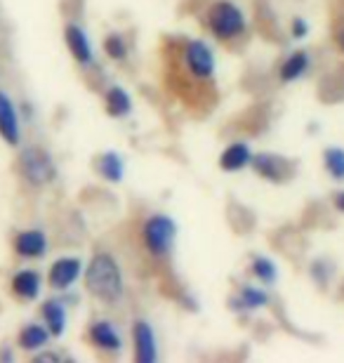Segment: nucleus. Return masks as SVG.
Wrapping results in <instances>:
<instances>
[{
	"label": "nucleus",
	"instance_id": "nucleus-1",
	"mask_svg": "<svg viewBox=\"0 0 344 363\" xmlns=\"http://www.w3.org/2000/svg\"><path fill=\"white\" fill-rule=\"evenodd\" d=\"M85 288L101 302H116L123 295V276L111 255L99 252L85 269Z\"/></svg>",
	"mask_w": 344,
	"mask_h": 363
},
{
	"label": "nucleus",
	"instance_id": "nucleus-2",
	"mask_svg": "<svg viewBox=\"0 0 344 363\" xmlns=\"http://www.w3.org/2000/svg\"><path fill=\"white\" fill-rule=\"evenodd\" d=\"M19 172L28 184L45 186L55 179L57 168L48 151H43L40 147H28L21 151V156H19Z\"/></svg>",
	"mask_w": 344,
	"mask_h": 363
},
{
	"label": "nucleus",
	"instance_id": "nucleus-3",
	"mask_svg": "<svg viewBox=\"0 0 344 363\" xmlns=\"http://www.w3.org/2000/svg\"><path fill=\"white\" fill-rule=\"evenodd\" d=\"M174 234H177V227H174V222L167 215L149 217L146 224H144V229H142V238H144L146 250H149L151 255H156V257H163V255L170 252Z\"/></svg>",
	"mask_w": 344,
	"mask_h": 363
},
{
	"label": "nucleus",
	"instance_id": "nucleus-4",
	"mask_svg": "<svg viewBox=\"0 0 344 363\" xmlns=\"http://www.w3.org/2000/svg\"><path fill=\"white\" fill-rule=\"evenodd\" d=\"M208 24L219 40H233L245 31V17L233 3H217L210 10Z\"/></svg>",
	"mask_w": 344,
	"mask_h": 363
},
{
	"label": "nucleus",
	"instance_id": "nucleus-5",
	"mask_svg": "<svg viewBox=\"0 0 344 363\" xmlns=\"http://www.w3.org/2000/svg\"><path fill=\"white\" fill-rule=\"evenodd\" d=\"M184 64H187V69L192 71V76L203 78V81L210 78L212 71H215V60H212L210 48L203 40L187 43V48H184Z\"/></svg>",
	"mask_w": 344,
	"mask_h": 363
},
{
	"label": "nucleus",
	"instance_id": "nucleus-6",
	"mask_svg": "<svg viewBox=\"0 0 344 363\" xmlns=\"http://www.w3.org/2000/svg\"><path fill=\"white\" fill-rule=\"evenodd\" d=\"M0 137L10 144L17 147L21 142V125H19V113L14 108L12 99L0 90Z\"/></svg>",
	"mask_w": 344,
	"mask_h": 363
},
{
	"label": "nucleus",
	"instance_id": "nucleus-7",
	"mask_svg": "<svg viewBox=\"0 0 344 363\" xmlns=\"http://www.w3.org/2000/svg\"><path fill=\"white\" fill-rule=\"evenodd\" d=\"M80 269H83V264H80L78 257H62V259H57V262L50 267V274H48L50 288L67 290L71 283H76V279L80 276Z\"/></svg>",
	"mask_w": 344,
	"mask_h": 363
},
{
	"label": "nucleus",
	"instance_id": "nucleus-8",
	"mask_svg": "<svg viewBox=\"0 0 344 363\" xmlns=\"http://www.w3.org/2000/svg\"><path fill=\"white\" fill-rule=\"evenodd\" d=\"M14 250H17V255L21 257H43L48 250V238L43 231L38 229H26V231H19L17 238H14Z\"/></svg>",
	"mask_w": 344,
	"mask_h": 363
},
{
	"label": "nucleus",
	"instance_id": "nucleus-9",
	"mask_svg": "<svg viewBox=\"0 0 344 363\" xmlns=\"http://www.w3.org/2000/svg\"><path fill=\"white\" fill-rule=\"evenodd\" d=\"M135 337V359L139 363H153L156 361V340H153V330L146 321H137L133 328Z\"/></svg>",
	"mask_w": 344,
	"mask_h": 363
},
{
	"label": "nucleus",
	"instance_id": "nucleus-10",
	"mask_svg": "<svg viewBox=\"0 0 344 363\" xmlns=\"http://www.w3.org/2000/svg\"><path fill=\"white\" fill-rule=\"evenodd\" d=\"M64 38H67L69 52L73 55V60L78 64H90L92 62V48L90 40H87L85 31L76 24H69L67 31H64Z\"/></svg>",
	"mask_w": 344,
	"mask_h": 363
},
{
	"label": "nucleus",
	"instance_id": "nucleus-11",
	"mask_svg": "<svg viewBox=\"0 0 344 363\" xmlns=\"http://www.w3.org/2000/svg\"><path fill=\"white\" fill-rule=\"evenodd\" d=\"M10 288L19 300H35L40 295V276L31 269H24L12 276Z\"/></svg>",
	"mask_w": 344,
	"mask_h": 363
},
{
	"label": "nucleus",
	"instance_id": "nucleus-12",
	"mask_svg": "<svg viewBox=\"0 0 344 363\" xmlns=\"http://www.w3.org/2000/svg\"><path fill=\"white\" fill-rule=\"evenodd\" d=\"M90 340L94 347L106 352H118L121 350V335L109 321H94L90 325Z\"/></svg>",
	"mask_w": 344,
	"mask_h": 363
},
{
	"label": "nucleus",
	"instance_id": "nucleus-13",
	"mask_svg": "<svg viewBox=\"0 0 344 363\" xmlns=\"http://www.w3.org/2000/svg\"><path fill=\"white\" fill-rule=\"evenodd\" d=\"M43 318H45L50 335H55V337H60L64 328H67V311H64L62 302H57V300H48L43 304Z\"/></svg>",
	"mask_w": 344,
	"mask_h": 363
},
{
	"label": "nucleus",
	"instance_id": "nucleus-14",
	"mask_svg": "<svg viewBox=\"0 0 344 363\" xmlns=\"http://www.w3.org/2000/svg\"><path fill=\"white\" fill-rule=\"evenodd\" d=\"M50 340V330H45L38 323H28L19 333V347L24 352H35L40 347H45Z\"/></svg>",
	"mask_w": 344,
	"mask_h": 363
},
{
	"label": "nucleus",
	"instance_id": "nucleus-15",
	"mask_svg": "<svg viewBox=\"0 0 344 363\" xmlns=\"http://www.w3.org/2000/svg\"><path fill=\"white\" fill-rule=\"evenodd\" d=\"M250 158H253L250 149H248L245 144L236 142V144H231V147L222 154V158H219V165H222V170L233 172V170L245 168V165L250 163Z\"/></svg>",
	"mask_w": 344,
	"mask_h": 363
},
{
	"label": "nucleus",
	"instance_id": "nucleus-16",
	"mask_svg": "<svg viewBox=\"0 0 344 363\" xmlns=\"http://www.w3.org/2000/svg\"><path fill=\"white\" fill-rule=\"evenodd\" d=\"M104 106L106 113L113 116V118H121V116H128L130 108H133V101H130V94L123 88H111L104 97Z\"/></svg>",
	"mask_w": 344,
	"mask_h": 363
},
{
	"label": "nucleus",
	"instance_id": "nucleus-17",
	"mask_svg": "<svg viewBox=\"0 0 344 363\" xmlns=\"http://www.w3.org/2000/svg\"><path fill=\"white\" fill-rule=\"evenodd\" d=\"M253 168L260 172L262 177L267 179H281L283 175V161L278 156H269V154H260V156H253Z\"/></svg>",
	"mask_w": 344,
	"mask_h": 363
},
{
	"label": "nucleus",
	"instance_id": "nucleus-18",
	"mask_svg": "<svg viewBox=\"0 0 344 363\" xmlns=\"http://www.w3.org/2000/svg\"><path fill=\"white\" fill-rule=\"evenodd\" d=\"M306 67H309V57H306V52L290 55L281 67V81H285V83L295 81V78H299L304 74Z\"/></svg>",
	"mask_w": 344,
	"mask_h": 363
},
{
	"label": "nucleus",
	"instance_id": "nucleus-19",
	"mask_svg": "<svg viewBox=\"0 0 344 363\" xmlns=\"http://www.w3.org/2000/svg\"><path fill=\"white\" fill-rule=\"evenodd\" d=\"M99 175L109 182H121L123 179V161L116 154H104L97 161Z\"/></svg>",
	"mask_w": 344,
	"mask_h": 363
},
{
	"label": "nucleus",
	"instance_id": "nucleus-20",
	"mask_svg": "<svg viewBox=\"0 0 344 363\" xmlns=\"http://www.w3.org/2000/svg\"><path fill=\"white\" fill-rule=\"evenodd\" d=\"M326 168L335 179H344V151L342 149H328L326 156Z\"/></svg>",
	"mask_w": 344,
	"mask_h": 363
},
{
	"label": "nucleus",
	"instance_id": "nucleus-21",
	"mask_svg": "<svg viewBox=\"0 0 344 363\" xmlns=\"http://www.w3.org/2000/svg\"><path fill=\"white\" fill-rule=\"evenodd\" d=\"M104 50H106V55L111 57V60H126V55H128L126 38H123V35H118V33H111L104 40Z\"/></svg>",
	"mask_w": 344,
	"mask_h": 363
},
{
	"label": "nucleus",
	"instance_id": "nucleus-22",
	"mask_svg": "<svg viewBox=\"0 0 344 363\" xmlns=\"http://www.w3.org/2000/svg\"><path fill=\"white\" fill-rule=\"evenodd\" d=\"M253 272H255V276H257L262 283H274L276 281V267H274L272 259L257 257L253 262Z\"/></svg>",
	"mask_w": 344,
	"mask_h": 363
},
{
	"label": "nucleus",
	"instance_id": "nucleus-23",
	"mask_svg": "<svg viewBox=\"0 0 344 363\" xmlns=\"http://www.w3.org/2000/svg\"><path fill=\"white\" fill-rule=\"evenodd\" d=\"M240 304L248 309H257V307H265L267 304V295L262 290H255V288H243L240 290Z\"/></svg>",
	"mask_w": 344,
	"mask_h": 363
},
{
	"label": "nucleus",
	"instance_id": "nucleus-24",
	"mask_svg": "<svg viewBox=\"0 0 344 363\" xmlns=\"http://www.w3.org/2000/svg\"><path fill=\"white\" fill-rule=\"evenodd\" d=\"M292 33H295V35H297V38H302V35L306 33V24H304V21H302V19H297V21H295V24H292Z\"/></svg>",
	"mask_w": 344,
	"mask_h": 363
},
{
	"label": "nucleus",
	"instance_id": "nucleus-25",
	"mask_svg": "<svg viewBox=\"0 0 344 363\" xmlns=\"http://www.w3.org/2000/svg\"><path fill=\"white\" fill-rule=\"evenodd\" d=\"M335 208H338L340 213H344V191H340L338 196H335Z\"/></svg>",
	"mask_w": 344,
	"mask_h": 363
},
{
	"label": "nucleus",
	"instance_id": "nucleus-26",
	"mask_svg": "<svg viewBox=\"0 0 344 363\" xmlns=\"http://www.w3.org/2000/svg\"><path fill=\"white\" fill-rule=\"evenodd\" d=\"M342 48H344V33H342Z\"/></svg>",
	"mask_w": 344,
	"mask_h": 363
}]
</instances>
